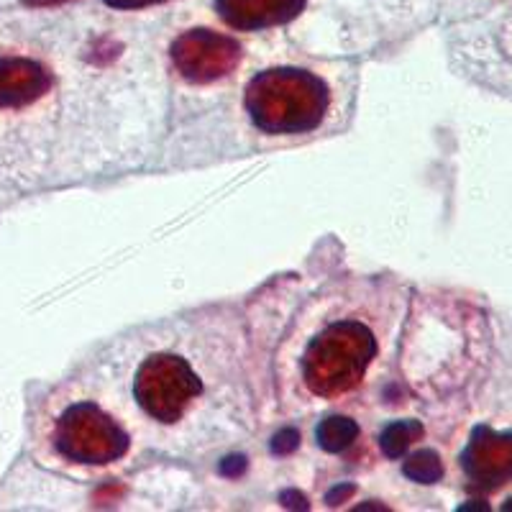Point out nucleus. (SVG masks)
<instances>
[{"label":"nucleus","mask_w":512,"mask_h":512,"mask_svg":"<svg viewBox=\"0 0 512 512\" xmlns=\"http://www.w3.org/2000/svg\"><path fill=\"white\" fill-rule=\"evenodd\" d=\"M103 3L116 8V11H139V8L157 6V3H164V0H103Z\"/></svg>","instance_id":"ddd939ff"},{"label":"nucleus","mask_w":512,"mask_h":512,"mask_svg":"<svg viewBox=\"0 0 512 512\" xmlns=\"http://www.w3.org/2000/svg\"><path fill=\"white\" fill-rule=\"evenodd\" d=\"M464 469L472 479L500 484L512 474V433L500 436L489 428H477L464 451Z\"/></svg>","instance_id":"423d86ee"},{"label":"nucleus","mask_w":512,"mask_h":512,"mask_svg":"<svg viewBox=\"0 0 512 512\" xmlns=\"http://www.w3.org/2000/svg\"><path fill=\"white\" fill-rule=\"evenodd\" d=\"M359 436V425L356 420L344 418V415H331L323 423L318 425L315 438H318V446L328 454H338V451H346L351 443Z\"/></svg>","instance_id":"1a4fd4ad"},{"label":"nucleus","mask_w":512,"mask_h":512,"mask_svg":"<svg viewBox=\"0 0 512 512\" xmlns=\"http://www.w3.org/2000/svg\"><path fill=\"white\" fill-rule=\"evenodd\" d=\"M246 111L264 134H305L328 111V88L305 70H267L246 88Z\"/></svg>","instance_id":"f257e3e1"},{"label":"nucleus","mask_w":512,"mask_h":512,"mask_svg":"<svg viewBox=\"0 0 512 512\" xmlns=\"http://www.w3.org/2000/svg\"><path fill=\"white\" fill-rule=\"evenodd\" d=\"M52 85L49 72L26 57H0V108H24Z\"/></svg>","instance_id":"0eeeda50"},{"label":"nucleus","mask_w":512,"mask_h":512,"mask_svg":"<svg viewBox=\"0 0 512 512\" xmlns=\"http://www.w3.org/2000/svg\"><path fill=\"white\" fill-rule=\"evenodd\" d=\"M297 446H300V433L295 428H285V431H280L272 438V454L277 456L292 454Z\"/></svg>","instance_id":"f8f14e48"},{"label":"nucleus","mask_w":512,"mask_h":512,"mask_svg":"<svg viewBox=\"0 0 512 512\" xmlns=\"http://www.w3.org/2000/svg\"><path fill=\"white\" fill-rule=\"evenodd\" d=\"M349 495H354V484H346V487H336L333 492H328V505H338V502H344Z\"/></svg>","instance_id":"2eb2a0df"},{"label":"nucleus","mask_w":512,"mask_h":512,"mask_svg":"<svg viewBox=\"0 0 512 512\" xmlns=\"http://www.w3.org/2000/svg\"><path fill=\"white\" fill-rule=\"evenodd\" d=\"M200 390L203 387L198 374L182 356H152L136 372V400L146 413L162 423H177Z\"/></svg>","instance_id":"7ed1b4c3"},{"label":"nucleus","mask_w":512,"mask_h":512,"mask_svg":"<svg viewBox=\"0 0 512 512\" xmlns=\"http://www.w3.org/2000/svg\"><path fill=\"white\" fill-rule=\"evenodd\" d=\"M374 354L377 341L364 323H333L315 338L305 354V382L320 397L344 395L361 382Z\"/></svg>","instance_id":"f03ea898"},{"label":"nucleus","mask_w":512,"mask_h":512,"mask_svg":"<svg viewBox=\"0 0 512 512\" xmlns=\"http://www.w3.org/2000/svg\"><path fill=\"white\" fill-rule=\"evenodd\" d=\"M57 448L77 464H111L128 451V436L93 402H77L59 418Z\"/></svg>","instance_id":"20e7f679"},{"label":"nucleus","mask_w":512,"mask_h":512,"mask_svg":"<svg viewBox=\"0 0 512 512\" xmlns=\"http://www.w3.org/2000/svg\"><path fill=\"white\" fill-rule=\"evenodd\" d=\"M172 62L190 82H213L236 70L241 62L239 41L210 29H192L172 44Z\"/></svg>","instance_id":"39448f33"},{"label":"nucleus","mask_w":512,"mask_h":512,"mask_svg":"<svg viewBox=\"0 0 512 512\" xmlns=\"http://www.w3.org/2000/svg\"><path fill=\"white\" fill-rule=\"evenodd\" d=\"M505 510H512V500H510V502H507V505H505Z\"/></svg>","instance_id":"f3484780"},{"label":"nucleus","mask_w":512,"mask_h":512,"mask_svg":"<svg viewBox=\"0 0 512 512\" xmlns=\"http://www.w3.org/2000/svg\"><path fill=\"white\" fill-rule=\"evenodd\" d=\"M280 500L285 502L287 507H303V510H308V502H305V497L297 495V492H282Z\"/></svg>","instance_id":"dca6fc26"},{"label":"nucleus","mask_w":512,"mask_h":512,"mask_svg":"<svg viewBox=\"0 0 512 512\" xmlns=\"http://www.w3.org/2000/svg\"><path fill=\"white\" fill-rule=\"evenodd\" d=\"M246 469L244 456H228L226 461H221V474L223 477H239Z\"/></svg>","instance_id":"4468645a"},{"label":"nucleus","mask_w":512,"mask_h":512,"mask_svg":"<svg viewBox=\"0 0 512 512\" xmlns=\"http://www.w3.org/2000/svg\"><path fill=\"white\" fill-rule=\"evenodd\" d=\"M402 472H405V477L418 484H436L443 477V464L436 451L425 448V451H418V454H413L405 461Z\"/></svg>","instance_id":"9b49d317"},{"label":"nucleus","mask_w":512,"mask_h":512,"mask_svg":"<svg viewBox=\"0 0 512 512\" xmlns=\"http://www.w3.org/2000/svg\"><path fill=\"white\" fill-rule=\"evenodd\" d=\"M420 436H423V425L418 420H397L384 428L379 436V446L387 459H400Z\"/></svg>","instance_id":"9d476101"},{"label":"nucleus","mask_w":512,"mask_h":512,"mask_svg":"<svg viewBox=\"0 0 512 512\" xmlns=\"http://www.w3.org/2000/svg\"><path fill=\"white\" fill-rule=\"evenodd\" d=\"M216 8L233 29L259 31L300 16L305 0H216Z\"/></svg>","instance_id":"6e6552de"}]
</instances>
